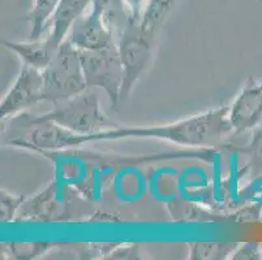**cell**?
I'll list each match as a JSON object with an SVG mask.
<instances>
[{
  "label": "cell",
  "instance_id": "cell-1",
  "mask_svg": "<svg viewBox=\"0 0 262 260\" xmlns=\"http://www.w3.org/2000/svg\"><path fill=\"white\" fill-rule=\"evenodd\" d=\"M230 134H232V129L228 123V106H222L161 125H116L97 134L88 135V143L125 138H149L189 149L209 150L221 146Z\"/></svg>",
  "mask_w": 262,
  "mask_h": 260
},
{
  "label": "cell",
  "instance_id": "cell-2",
  "mask_svg": "<svg viewBox=\"0 0 262 260\" xmlns=\"http://www.w3.org/2000/svg\"><path fill=\"white\" fill-rule=\"evenodd\" d=\"M38 116L43 120L52 121L70 132L82 135L97 134L118 125L104 114L98 94L92 91V89L56 103L51 111Z\"/></svg>",
  "mask_w": 262,
  "mask_h": 260
},
{
  "label": "cell",
  "instance_id": "cell-3",
  "mask_svg": "<svg viewBox=\"0 0 262 260\" xmlns=\"http://www.w3.org/2000/svg\"><path fill=\"white\" fill-rule=\"evenodd\" d=\"M42 76L43 102L60 103L88 90L80 51L67 39L59 46L51 63L42 70Z\"/></svg>",
  "mask_w": 262,
  "mask_h": 260
},
{
  "label": "cell",
  "instance_id": "cell-4",
  "mask_svg": "<svg viewBox=\"0 0 262 260\" xmlns=\"http://www.w3.org/2000/svg\"><path fill=\"white\" fill-rule=\"evenodd\" d=\"M156 37L146 32L140 22L128 21L118 37V52L124 70L121 100H125L136 83L149 68L154 51Z\"/></svg>",
  "mask_w": 262,
  "mask_h": 260
},
{
  "label": "cell",
  "instance_id": "cell-5",
  "mask_svg": "<svg viewBox=\"0 0 262 260\" xmlns=\"http://www.w3.org/2000/svg\"><path fill=\"white\" fill-rule=\"evenodd\" d=\"M80 59L88 89H102L108 95L111 107L118 108L124 82V70L118 49L80 51Z\"/></svg>",
  "mask_w": 262,
  "mask_h": 260
},
{
  "label": "cell",
  "instance_id": "cell-6",
  "mask_svg": "<svg viewBox=\"0 0 262 260\" xmlns=\"http://www.w3.org/2000/svg\"><path fill=\"white\" fill-rule=\"evenodd\" d=\"M43 76L42 70L23 64L13 85L0 102L2 121L24 113L42 100Z\"/></svg>",
  "mask_w": 262,
  "mask_h": 260
},
{
  "label": "cell",
  "instance_id": "cell-7",
  "mask_svg": "<svg viewBox=\"0 0 262 260\" xmlns=\"http://www.w3.org/2000/svg\"><path fill=\"white\" fill-rule=\"evenodd\" d=\"M67 40L78 51L118 49V37L98 9L89 7L71 29Z\"/></svg>",
  "mask_w": 262,
  "mask_h": 260
},
{
  "label": "cell",
  "instance_id": "cell-8",
  "mask_svg": "<svg viewBox=\"0 0 262 260\" xmlns=\"http://www.w3.org/2000/svg\"><path fill=\"white\" fill-rule=\"evenodd\" d=\"M262 120V82L248 80L228 106L232 134L254 130Z\"/></svg>",
  "mask_w": 262,
  "mask_h": 260
},
{
  "label": "cell",
  "instance_id": "cell-9",
  "mask_svg": "<svg viewBox=\"0 0 262 260\" xmlns=\"http://www.w3.org/2000/svg\"><path fill=\"white\" fill-rule=\"evenodd\" d=\"M58 183L52 181L42 192L25 198L20 212L17 215L16 223H49L58 220Z\"/></svg>",
  "mask_w": 262,
  "mask_h": 260
},
{
  "label": "cell",
  "instance_id": "cell-10",
  "mask_svg": "<svg viewBox=\"0 0 262 260\" xmlns=\"http://www.w3.org/2000/svg\"><path fill=\"white\" fill-rule=\"evenodd\" d=\"M90 0H60L50 20L46 37L55 46H60L76 21L89 9Z\"/></svg>",
  "mask_w": 262,
  "mask_h": 260
},
{
  "label": "cell",
  "instance_id": "cell-11",
  "mask_svg": "<svg viewBox=\"0 0 262 260\" xmlns=\"http://www.w3.org/2000/svg\"><path fill=\"white\" fill-rule=\"evenodd\" d=\"M3 46L16 55L25 65L43 70L51 60L59 47L47 37L39 39H30L28 42H17V40H4Z\"/></svg>",
  "mask_w": 262,
  "mask_h": 260
},
{
  "label": "cell",
  "instance_id": "cell-12",
  "mask_svg": "<svg viewBox=\"0 0 262 260\" xmlns=\"http://www.w3.org/2000/svg\"><path fill=\"white\" fill-rule=\"evenodd\" d=\"M59 2L60 0H33V7L26 17L30 25V39H39L46 34Z\"/></svg>",
  "mask_w": 262,
  "mask_h": 260
},
{
  "label": "cell",
  "instance_id": "cell-13",
  "mask_svg": "<svg viewBox=\"0 0 262 260\" xmlns=\"http://www.w3.org/2000/svg\"><path fill=\"white\" fill-rule=\"evenodd\" d=\"M236 242H192L189 243V259L222 260L230 259L237 247Z\"/></svg>",
  "mask_w": 262,
  "mask_h": 260
},
{
  "label": "cell",
  "instance_id": "cell-14",
  "mask_svg": "<svg viewBox=\"0 0 262 260\" xmlns=\"http://www.w3.org/2000/svg\"><path fill=\"white\" fill-rule=\"evenodd\" d=\"M175 3L176 0H150L144 18L140 22L142 28L153 35L158 34Z\"/></svg>",
  "mask_w": 262,
  "mask_h": 260
},
{
  "label": "cell",
  "instance_id": "cell-15",
  "mask_svg": "<svg viewBox=\"0 0 262 260\" xmlns=\"http://www.w3.org/2000/svg\"><path fill=\"white\" fill-rule=\"evenodd\" d=\"M56 246L52 242H9L2 246V255H9L11 259H35L47 254Z\"/></svg>",
  "mask_w": 262,
  "mask_h": 260
},
{
  "label": "cell",
  "instance_id": "cell-16",
  "mask_svg": "<svg viewBox=\"0 0 262 260\" xmlns=\"http://www.w3.org/2000/svg\"><path fill=\"white\" fill-rule=\"evenodd\" d=\"M25 197L13 194L2 189L0 193V220L2 224H9L16 221Z\"/></svg>",
  "mask_w": 262,
  "mask_h": 260
},
{
  "label": "cell",
  "instance_id": "cell-17",
  "mask_svg": "<svg viewBox=\"0 0 262 260\" xmlns=\"http://www.w3.org/2000/svg\"><path fill=\"white\" fill-rule=\"evenodd\" d=\"M242 151L248 156L252 173L254 176H262V126L254 129L251 142L243 147Z\"/></svg>",
  "mask_w": 262,
  "mask_h": 260
},
{
  "label": "cell",
  "instance_id": "cell-18",
  "mask_svg": "<svg viewBox=\"0 0 262 260\" xmlns=\"http://www.w3.org/2000/svg\"><path fill=\"white\" fill-rule=\"evenodd\" d=\"M230 259L233 260H257L262 259V243L244 242L237 245Z\"/></svg>",
  "mask_w": 262,
  "mask_h": 260
},
{
  "label": "cell",
  "instance_id": "cell-19",
  "mask_svg": "<svg viewBox=\"0 0 262 260\" xmlns=\"http://www.w3.org/2000/svg\"><path fill=\"white\" fill-rule=\"evenodd\" d=\"M141 250L137 243H121L110 252L106 260H128V259H141Z\"/></svg>",
  "mask_w": 262,
  "mask_h": 260
},
{
  "label": "cell",
  "instance_id": "cell-20",
  "mask_svg": "<svg viewBox=\"0 0 262 260\" xmlns=\"http://www.w3.org/2000/svg\"><path fill=\"white\" fill-rule=\"evenodd\" d=\"M128 20L132 22H141L150 0H121Z\"/></svg>",
  "mask_w": 262,
  "mask_h": 260
}]
</instances>
